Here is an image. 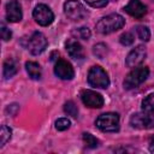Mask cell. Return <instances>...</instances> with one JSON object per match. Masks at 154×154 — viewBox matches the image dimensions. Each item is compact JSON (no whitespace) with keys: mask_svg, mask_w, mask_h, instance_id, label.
I'll use <instances>...</instances> for the list:
<instances>
[{"mask_svg":"<svg viewBox=\"0 0 154 154\" xmlns=\"http://www.w3.org/2000/svg\"><path fill=\"white\" fill-rule=\"evenodd\" d=\"M125 24V19L123 16L118 14V13H111L106 17H102L97 23H96V31L102 34V35H107L111 32H114L119 29H122Z\"/></svg>","mask_w":154,"mask_h":154,"instance_id":"obj_1","label":"cell"},{"mask_svg":"<svg viewBox=\"0 0 154 154\" xmlns=\"http://www.w3.org/2000/svg\"><path fill=\"white\" fill-rule=\"evenodd\" d=\"M148 75H149V69L147 66H136L126 75L123 85L128 90L135 89L147 79Z\"/></svg>","mask_w":154,"mask_h":154,"instance_id":"obj_2","label":"cell"},{"mask_svg":"<svg viewBox=\"0 0 154 154\" xmlns=\"http://www.w3.org/2000/svg\"><path fill=\"white\" fill-rule=\"evenodd\" d=\"M95 125L103 132H116L119 130V116L113 112L102 113L96 118Z\"/></svg>","mask_w":154,"mask_h":154,"instance_id":"obj_3","label":"cell"},{"mask_svg":"<svg viewBox=\"0 0 154 154\" xmlns=\"http://www.w3.org/2000/svg\"><path fill=\"white\" fill-rule=\"evenodd\" d=\"M88 83L89 85L94 87V88H100V89H106L109 85V78L108 75L106 73V71L99 66L95 65L93 67H90L89 72H88Z\"/></svg>","mask_w":154,"mask_h":154,"instance_id":"obj_4","label":"cell"},{"mask_svg":"<svg viewBox=\"0 0 154 154\" xmlns=\"http://www.w3.org/2000/svg\"><path fill=\"white\" fill-rule=\"evenodd\" d=\"M64 12L71 20H83L89 14L87 8L77 0H67L64 4Z\"/></svg>","mask_w":154,"mask_h":154,"instance_id":"obj_5","label":"cell"},{"mask_svg":"<svg viewBox=\"0 0 154 154\" xmlns=\"http://www.w3.org/2000/svg\"><path fill=\"white\" fill-rule=\"evenodd\" d=\"M47 45L48 42L46 36L40 31H35L29 36V38H26V43L24 46L32 55H38L47 48Z\"/></svg>","mask_w":154,"mask_h":154,"instance_id":"obj_6","label":"cell"},{"mask_svg":"<svg viewBox=\"0 0 154 154\" xmlns=\"http://www.w3.org/2000/svg\"><path fill=\"white\" fill-rule=\"evenodd\" d=\"M130 125L134 129H138V130L154 129V114H152V112H146V111L135 113L130 118Z\"/></svg>","mask_w":154,"mask_h":154,"instance_id":"obj_7","label":"cell"},{"mask_svg":"<svg viewBox=\"0 0 154 154\" xmlns=\"http://www.w3.org/2000/svg\"><path fill=\"white\" fill-rule=\"evenodd\" d=\"M32 17H34L35 22L42 26H48L54 20V14H53L52 10L45 4H38L34 8Z\"/></svg>","mask_w":154,"mask_h":154,"instance_id":"obj_8","label":"cell"},{"mask_svg":"<svg viewBox=\"0 0 154 154\" xmlns=\"http://www.w3.org/2000/svg\"><path fill=\"white\" fill-rule=\"evenodd\" d=\"M81 100L87 107H90V108H100L103 106L102 95L90 89H84L81 91Z\"/></svg>","mask_w":154,"mask_h":154,"instance_id":"obj_9","label":"cell"},{"mask_svg":"<svg viewBox=\"0 0 154 154\" xmlns=\"http://www.w3.org/2000/svg\"><path fill=\"white\" fill-rule=\"evenodd\" d=\"M146 57H147V49L144 46L140 45L135 47L132 51H130V53L126 55L125 65L128 67H136L146 59Z\"/></svg>","mask_w":154,"mask_h":154,"instance_id":"obj_10","label":"cell"},{"mask_svg":"<svg viewBox=\"0 0 154 154\" xmlns=\"http://www.w3.org/2000/svg\"><path fill=\"white\" fill-rule=\"evenodd\" d=\"M54 73L60 79H65V81L72 79L75 77V71H73L72 65L64 59L57 60V63L54 65Z\"/></svg>","mask_w":154,"mask_h":154,"instance_id":"obj_11","label":"cell"},{"mask_svg":"<svg viewBox=\"0 0 154 154\" xmlns=\"http://www.w3.org/2000/svg\"><path fill=\"white\" fill-rule=\"evenodd\" d=\"M23 18L22 5L18 0H11L6 4V19L11 23L20 22Z\"/></svg>","mask_w":154,"mask_h":154,"instance_id":"obj_12","label":"cell"},{"mask_svg":"<svg viewBox=\"0 0 154 154\" xmlns=\"http://www.w3.org/2000/svg\"><path fill=\"white\" fill-rule=\"evenodd\" d=\"M124 11L135 18H142L147 13V7L140 0H130L124 7Z\"/></svg>","mask_w":154,"mask_h":154,"instance_id":"obj_13","label":"cell"},{"mask_svg":"<svg viewBox=\"0 0 154 154\" xmlns=\"http://www.w3.org/2000/svg\"><path fill=\"white\" fill-rule=\"evenodd\" d=\"M65 47H66V51H67V54L75 59V60H81L84 58V49L82 47V45L76 41L75 38H70L66 41L65 43Z\"/></svg>","mask_w":154,"mask_h":154,"instance_id":"obj_14","label":"cell"},{"mask_svg":"<svg viewBox=\"0 0 154 154\" xmlns=\"http://www.w3.org/2000/svg\"><path fill=\"white\" fill-rule=\"evenodd\" d=\"M25 70L29 75V77L31 79H40L41 76H42V70H41V66L35 63V61H26L25 63Z\"/></svg>","mask_w":154,"mask_h":154,"instance_id":"obj_15","label":"cell"},{"mask_svg":"<svg viewBox=\"0 0 154 154\" xmlns=\"http://www.w3.org/2000/svg\"><path fill=\"white\" fill-rule=\"evenodd\" d=\"M18 71V67H17V63L13 60V59H7L5 60L4 63V67H2V75L6 79L13 77Z\"/></svg>","mask_w":154,"mask_h":154,"instance_id":"obj_16","label":"cell"},{"mask_svg":"<svg viewBox=\"0 0 154 154\" xmlns=\"http://www.w3.org/2000/svg\"><path fill=\"white\" fill-rule=\"evenodd\" d=\"M72 35L76 38H81V40H88L91 35L90 30L87 26H81V28H76L72 30Z\"/></svg>","mask_w":154,"mask_h":154,"instance_id":"obj_17","label":"cell"},{"mask_svg":"<svg viewBox=\"0 0 154 154\" xmlns=\"http://www.w3.org/2000/svg\"><path fill=\"white\" fill-rule=\"evenodd\" d=\"M11 136H12V130L8 126L2 125L0 131V147H4L11 140Z\"/></svg>","mask_w":154,"mask_h":154,"instance_id":"obj_18","label":"cell"},{"mask_svg":"<svg viewBox=\"0 0 154 154\" xmlns=\"http://www.w3.org/2000/svg\"><path fill=\"white\" fill-rule=\"evenodd\" d=\"M82 138H83V142L85 143V146L88 148H96L99 146V140L96 137H94L89 132H84L82 135Z\"/></svg>","mask_w":154,"mask_h":154,"instance_id":"obj_19","label":"cell"},{"mask_svg":"<svg viewBox=\"0 0 154 154\" xmlns=\"http://www.w3.org/2000/svg\"><path fill=\"white\" fill-rule=\"evenodd\" d=\"M142 111L146 112H154V93L149 94L142 101Z\"/></svg>","mask_w":154,"mask_h":154,"instance_id":"obj_20","label":"cell"},{"mask_svg":"<svg viewBox=\"0 0 154 154\" xmlns=\"http://www.w3.org/2000/svg\"><path fill=\"white\" fill-rule=\"evenodd\" d=\"M64 112L67 116H71L72 118H77L78 117V108H77V106L75 105L73 101L65 102V105H64Z\"/></svg>","mask_w":154,"mask_h":154,"instance_id":"obj_21","label":"cell"},{"mask_svg":"<svg viewBox=\"0 0 154 154\" xmlns=\"http://www.w3.org/2000/svg\"><path fill=\"white\" fill-rule=\"evenodd\" d=\"M93 53L99 58V59H103L107 53H108V49H107V46L105 43H97L94 46L93 48Z\"/></svg>","mask_w":154,"mask_h":154,"instance_id":"obj_22","label":"cell"},{"mask_svg":"<svg viewBox=\"0 0 154 154\" xmlns=\"http://www.w3.org/2000/svg\"><path fill=\"white\" fill-rule=\"evenodd\" d=\"M136 32H137L138 38L142 40V41H144V42H147V41L150 38V31H149V29H148L147 26H144V25H138V26H136Z\"/></svg>","mask_w":154,"mask_h":154,"instance_id":"obj_23","label":"cell"},{"mask_svg":"<svg viewBox=\"0 0 154 154\" xmlns=\"http://www.w3.org/2000/svg\"><path fill=\"white\" fill-rule=\"evenodd\" d=\"M70 125H71V122L67 118H59V119L55 120V129L59 130V131L67 130L70 128Z\"/></svg>","mask_w":154,"mask_h":154,"instance_id":"obj_24","label":"cell"},{"mask_svg":"<svg viewBox=\"0 0 154 154\" xmlns=\"http://www.w3.org/2000/svg\"><path fill=\"white\" fill-rule=\"evenodd\" d=\"M119 41H120V43H122L123 46H130V45L134 43L135 37H134V35H132L131 32L126 31V32H124V34H122V35L119 36Z\"/></svg>","mask_w":154,"mask_h":154,"instance_id":"obj_25","label":"cell"},{"mask_svg":"<svg viewBox=\"0 0 154 154\" xmlns=\"http://www.w3.org/2000/svg\"><path fill=\"white\" fill-rule=\"evenodd\" d=\"M85 2L88 5H90L91 7L101 8V7H105L108 4V0H85Z\"/></svg>","mask_w":154,"mask_h":154,"instance_id":"obj_26","label":"cell"},{"mask_svg":"<svg viewBox=\"0 0 154 154\" xmlns=\"http://www.w3.org/2000/svg\"><path fill=\"white\" fill-rule=\"evenodd\" d=\"M11 37H12L11 30L5 24H1V38L4 41H8V40H11Z\"/></svg>","mask_w":154,"mask_h":154,"instance_id":"obj_27","label":"cell"},{"mask_svg":"<svg viewBox=\"0 0 154 154\" xmlns=\"http://www.w3.org/2000/svg\"><path fill=\"white\" fill-rule=\"evenodd\" d=\"M13 109H19V106H18L17 103L8 105V107L6 108V112H7V113H10L11 116H16V114H17V112H16V111H13Z\"/></svg>","mask_w":154,"mask_h":154,"instance_id":"obj_28","label":"cell"},{"mask_svg":"<svg viewBox=\"0 0 154 154\" xmlns=\"http://www.w3.org/2000/svg\"><path fill=\"white\" fill-rule=\"evenodd\" d=\"M149 150L152 153H154V135L150 136V138H149Z\"/></svg>","mask_w":154,"mask_h":154,"instance_id":"obj_29","label":"cell"}]
</instances>
